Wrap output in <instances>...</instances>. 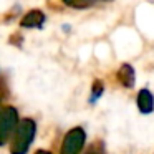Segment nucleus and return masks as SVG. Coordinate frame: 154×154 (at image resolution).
<instances>
[{"instance_id":"2","label":"nucleus","mask_w":154,"mask_h":154,"mask_svg":"<svg viewBox=\"0 0 154 154\" xmlns=\"http://www.w3.org/2000/svg\"><path fill=\"white\" fill-rule=\"evenodd\" d=\"M18 111L15 106H4L0 111V147L12 139L18 124Z\"/></svg>"},{"instance_id":"10","label":"nucleus","mask_w":154,"mask_h":154,"mask_svg":"<svg viewBox=\"0 0 154 154\" xmlns=\"http://www.w3.org/2000/svg\"><path fill=\"white\" fill-rule=\"evenodd\" d=\"M35 154H51V152H50V151H45V149H38Z\"/></svg>"},{"instance_id":"12","label":"nucleus","mask_w":154,"mask_h":154,"mask_svg":"<svg viewBox=\"0 0 154 154\" xmlns=\"http://www.w3.org/2000/svg\"><path fill=\"white\" fill-rule=\"evenodd\" d=\"M2 108H4V104H2V96H0V111H2Z\"/></svg>"},{"instance_id":"3","label":"nucleus","mask_w":154,"mask_h":154,"mask_svg":"<svg viewBox=\"0 0 154 154\" xmlns=\"http://www.w3.org/2000/svg\"><path fill=\"white\" fill-rule=\"evenodd\" d=\"M86 144V131L81 126H75L65 134L60 154H81Z\"/></svg>"},{"instance_id":"1","label":"nucleus","mask_w":154,"mask_h":154,"mask_svg":"<svg viewBox=\"0 0 154 154\" xmlns=\"http://www.w3.org/2000/svg\"><path fill=\"white\" fill-rule=\"evenodd\" d=\"M37 134V123L32 118L18 121L15 133L10 139V154H27Z\"/></svg>"},{"instance_id":"4","label":"nucleus","mask_w":154,"mask_h":154,"mask_svg":"<svg viewBox=\"0 0 154 154\" xmlns=\"http://www.w3.org/2000/svg\"><path fill=\"white\" fill-rule=\"evenodd\" d=\"M47 22V15L38 8L28 10L23 17L20 18V28H28V30H42Z\"/></svg>"},{"instance_id":"6","label":"nucleus","mask_w":154,"mask_h":154,"mask_svg":"<svg viewBox=\"0 0 154 154\" xmlns=\"http://www.w3.org/2000/svg\"><path fill=\"white\" fill-rule=\"evenodd\" d=\"M116 78L119 81V85L126 90H133L136 85V70L133 65L129 63H123L116 71Z\"/></svg>"},{"instance_id":"8","label":"nucleus","mask_w":154,"mask_h":154,"mask_svg":"<svg viewBox=\"0 0 154 154\" xmlns=\"http://www.w3.org/2000/svg\"><path fill=\"white\" fill-rule=\"evenodd\" d=\"M65 5L68 7H73V8H78V10H85V8H90L96 4L98 0H61Z\"/></svg>"},{"instance_id":"13","label":"nucleus","mask_w":154,"mask_h":154,"mask_svg":"<svg viewBox=\"0 0 154 154\" xmlns=\"http://www.w3.org/2000/svg\"><path fill=\"white\" fill-rule=\"evenodd\" d=\"M104 2H111V0H104Z\"/></svg>"},{"instance_id":"11","label":"nucleus","mask_w":154,"mask_h":154,"mask_svg":"<svg viewBox=\"0 0 154 154\" xmlns=\"http://www.w3.org/2000/svg\"><path fill=\"white\" fill-rule=\"evenodd\" d=\"M70 25H63V32H70Z\"/></svg>"},{"instance_id":"9","label":"nucleus","mask_w":154,"mask_h":154,"mask_svg":"<svg viewBox=\"0 0 154 154\" xmlns=\"http://www.w3.org/2000/svg\"><path fill=\"white\" fill-rule=\"evenodd\" d=\"M85 154H106V146H104V141L96 139L93 144L88 146V149L85 151Z\"/></svg>"},{"instance_id":"7","label":"nucleus","mask_w":154,"mask_h":154,"mask_svg":"<svg viewBox=\"0 0 154 154\" xmlns=\"http://www.w3.org/2000/svg\"><path fill=\"white\" fill-rule=\"evenodd\" d=\"M103 94H104V83L101 80H94L93 85H91V93H90V98H88V103L96 104Z\"/></svg>"},{"instance_id":"5","label":"nucleus","mask_w":154,"mask_h":154,"mask_svg":"<svg viewBox=\"0 0 154 154\" xmlns=\"http://www.w3.org/2000/svg\"><path fill=\"white\" fill-rule=\"evenodd\" d=\"M136 106L137 111L144 116L154 113V93L149 88H141L136 94Z\"/></svg>"}]
</instances>
